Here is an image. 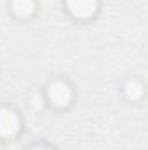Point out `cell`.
I'll return each mask as SVG.
<instances>
[{"instance_id": "cell-4", "label": "cell", "mask_w": 148, "mask_h": 150, "mask_svg": "<svg viewBox=\"0 0 148 150\" xmlns=\"http://www.w3.org/2000/svg\"><path fill=\"white\" fill-rule=\"evenodd\" d=\"M12 9L18 16H28L33 11V2L32 0H12Z\"/></svg>"}, {"instance_id": "cell-2", "label": "cell", "mask_w": 148, "mask_h": 150, "mask_svg": "<svg viewBox=\"0 0 148 150\" xmlns=\"http://www.w3.org/2000/svg\"><path fill=\"white\" fill-rule=\"evenodd\" d=\"M49 98L52 100V103L63 107V105H66V103L70 101L72 91H70V87H68L65 82H54V84H51V87H49Z\"/></svg>"}, {"instance_id": "cell-3", "label": "cell", "mask_w": 148, "mask_h": 150, "mask_svg": "<svg viewBox=\"0 0 148 150\" xmlns=\"http://www.w3.org/2000/svg\"><path fill=\"white\" fill-rule=\"evenodd\" d=\"M66 4L77 18H89L96 11V0H66Z\"/></svg>"}, {"instance_id": "cell-5", "label": "cell", "mask_w": 148, "mask_h": 150, "mask_svg": "<svg viewBox=\"0 0 148 150\" xmlns=\"http://www.w3.org/2000/svg\"><path fill=\"white\" fill-rule=\"evenodd\" d=\"M127 93H129V98H134L136 100L141 94V86L136 84V82H129L127 84Z\"/></svg>"}, {"instance_id": "cell-1", "label": "cell", "mask_w": 148, "mask_h": 150, "mask_svg": "<svg viewBox=\"0 0 148 150\" xmlns=\"http://www.w3.org/2000/svg\"><path fill=\"white\" fill-rule=\"evenodd\" d=\"M18 127H19L18 117L11 110L2 108L0 110V134L2 136H12L18 133Z\"/></svg>"}, {"instance_id": "cell-6", "label": "cell", "mask_w": 148, "mask_h": 150, "mask_svg": "<svg viewBox=\"0 0 148 150\" xmlns=\"http://www.w3.org/2000/svg\"><path fill=\"white\" fill-rule=\"evenodd\" d=\"M33 150H49V149H44V147H38V149H33Z\"/></svg>"}]
</instances>
